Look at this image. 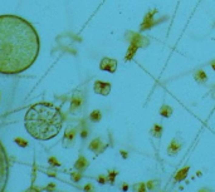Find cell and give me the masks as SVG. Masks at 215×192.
Listing matches in <instances>:
<instances>
[{
	"instance_id": "484cf974",
	"label": "cell",
	"mask_w": 215,
	"mask_h": 192,
	"mask_svg": "<svg viewBox=\"0 0 215 192\" xmlns=\"http://www.w3.org/2000/svg\"><path fill=\"white\" fill-rule=\"evenodd\" d=\"M97 180H98V182H99V183H102V185H105L106 181H107V178H106L105 176H99Z\"/></svg>"
},
{
	"instance_id": "9c48e42d",
	"label": "cell",
	"mask_w": 215,
	"mask_h": 192,
	"mask_svg": "<svg viewBox=\"0 0 215 192\" xmlns=\"http://www.w3.org/2000/svg\"><path fill=\"white\" fill-rule=\"evenodd\" d=\"M162 133H164V127H162L161 124H159V123H155L152 126V128H151V131H150V135L152 137H155V138H161Z\"/></svg>"
},
{
	"instance_id": "52a82bcc",
	"label": "cell",
	"mask_w": 215,
	"mask_h": 192,
	"mask_svg": "<svg viewBox=\"0 0 215 192\" xmlns=\"http://www.w3.org/2000/svg\"><path fill=\"white\" fill-rule=\"evenodd\" d=\"M99 68H101V70L115 73L117 69V60L112 59V58H103L99 63Z\"/></svg>"
},
{
	"instance_id": "6da1fadb",
	"label": "cell",
	"mask_w": 215,
	"mask_h": 192,
	"mask_svg": "<svg viewBox=\"0 0 215 192\" xmlns=\"http://www.w3.org/2000/svg\"><path fill=\"white\" fill-rule=\"evenodd\" d=\"M39 52V35L29 21L16 15H0V73L25 72Z\"/></svg>"
},
{
	"instance_id": "5b68a950",
	"label": "cell",
	"mask_w": 215,
	"mask_h": 192,
	"mask_svg": "<svg viewBox=\"0 0 215 192\" xmlns=\"http://www.w3.org/2000/svg\"><path fill=\"white\" fill-rule=\"evenodd\" d=\"M156 14H157V9H152L147 14H145V18H143L142 24H141V31L149 30L153 25H156L157 21H155V15H156Z\"/></svg>"
},
{
	"instance_id": "f546056e",
	"label": "cell",
	"mask_w": 215,
	"mask_h": 192,
	"mask_svg": "<svg viewBox=\"0 0 215 192\" xmlns=\"http://www.w3.org/2000/svg\"><path fill=\"white\" fill-rule=\"evenodd\" d=\"M121 156H122V158H127V157H128V153L125 152V151H121Z\"/></svg>"
},
{
	"instance_id": "4fadbf2b",
	"label": "cell",
	"mask_w": 215,
	"mask_h": 192,
	"mask_svg": "<svg viewBox=\"0 0 215 192\" xmlns=\"http://www.w3.org/2000/svg\"><path fill=\"white\" fill-rule=\"evenodd\" d=\"M99 147H102V142H101L99 138H94V139L91 142V143H89V146H88L89 151H92V152H97V153L101 152Z\"/></svg>"
},
{
	"instance_id": "e0dca14e",
	"label": "cell",
	"mask_w": 215,
	"mask_h": 192,
	"mask_svg": "<svg viewBox=\"0 0 215 192\" xmlns=\"http://www.w3.org/2000/svg\"><path fill=\"white\" fill-rule=\"evenodd\" d=\"M159 187H160V181L159 180H151V181H149L147 183H146V188H147L149 191H151V192L157 191Z\"/></svg>"
},
{
	"instance_id": "5bb4252c",
	"label": "cell",
	"mask_w": 215,
	"mask_h": 192,
	"mask_svg": "<svg viewBox=\"0 0 215 192\" xmlns=\"http://www.w3.org/2000/svg\"><path fill=\"white\" fill-rule=\"evenodd\" d=\"M171 114H173V108L167 104H162L160 108V116L164 118H170Z\"/></svg>"
},
{
	"instance_id": "1f68e13d",
	"label": "cell",
	"mask_w": 215,
	"mask_h": 192,
	"mask_svg": "<svg viewBox=\"0 0 215 192\" xmlns=\"http://www.w3.org/2000/svg\"><path fill=\"white\" fill-rule=\"evenodd\" d=\"M28 192H39L38 190H35V188H32V190H29Z\"/></svg>"
},
{
	"instance_id": "83f0119b",
	"label": "cell",
	"mask_w": 215,
	"mask_h": 192,
	"mask_svg": "<svg viewBox=\"0 0 215 192\" xmlns=\"http://www.w3.org/2000/svg\"><path fill=\"white\" fill-rule=\"evenodd\" d=\"M121 191H128V185H127V183H122V185H121Z\"/></svg>"
},
{
	"instance_id": "d6986e66",
	"label": "cell",
	"mask_w": 215,
	"mask_h": 192,
	"mask_svg": "<svg viewBox=\"0 0 215 192\" xmlns=\"http://www.w3.org/2000/svg\"><path fill=\"white\" fill-rule=\"evenodd\" d=\"M101 118H102V113H101V111H98V109L93 111V112L89 114V119H91L92 122H99Z\"/></svg>"
},
{
	"instance_id": "4dcf8cb0",
	"label": "cell",
	"mask_w": 215,
	"mask_h": 192,
	"mask_svg": "<svg viewBox=\"0 0 215 192\" xmlns=\"http://www.w3.org/2000/svg\"><path fill=\"white\" fill-rule=\"evenodd\" d=\"M210 65H211V68H213V70L215 72V60H213V62H210Z\"/></svg>"
},
{
	"instance_id": "603a6c76",
	"label": "cell",
	"mask_w": 215,
	"mask_h": 192,
	"mask_svg": "<svg viewBox=\"0 0 215 192\" xmlns=\"http://www.w3.org/2000/svg\"><path fill=\"white\" fill-rule=\"evenodd\" d=\"M84 191L86 192H94V188H93V186L91 185V183H87V185L84 186Z\"/></svg>"
},
{
	"instance_id": "4316f807",
	"label": "cell",
	"mask_w": 215,
	"mask_h": 192,
	"mask_svg": "<svg viewBox=\"0 0 215 192\" xmlns=\"http://www.w3.org/2000/svg\"><path fill=\"white\" fill-rule=\"evenodd\" d=\"M197 192H213V190H210V188H208V187H203V188H200Z\"/></svg>"
},
{
	"instance_id": "7402d4cb",
	"label": "cell",
	"mask_w": 215,
	"mask_h": 192,
	"mask_svg": "<svg viewBox=\"0 0 215 192\" xmlns=\"http://www.w3.org/2000/svg\"><path fill=\"white\" fill-rule=\"evenodd\" d=\"M81 178H82V174H81V173H77V172L72 173V180H73L74 182H78Z\"/></svg>"
},
{
	"instance_id": "cb8c5ba5",
	"label": "cell",
	"mask_w": 215,
	"mask_h": 192,
	"mask_svg": "<svg viewBox=\"0 0 215 192\" xmlns=\"http://www.w3.org/2000/svg\"><path fill=\"white\" fill-rule=\"evenodd\" d=\"M15 141H16V143H19L22 147H25V146H27V142H25L24 139H22V138H16Z\"/></svg>"
},
{
	"instance_id": "8992f818",
	"label": "cell",
	"mask_w": 215,
	"mask_h": 192,
	"mask_svg": "<svg viewBox=\"0 0 215 192\" xmlns=\"http://www.w3.org/2000/svg\"><path fill=\"white\" fill-rule=\"evenodd\" d=\"M183 146H184V142L180 138H177V137L173 138V139H171V142L169 143V146H167V155L171 156V157L176 156L180 152V149L183 148Z\"/></svg>"
},
{
	"instance_id": "ba28073f",
	"label": "cell",
	"mask_w": 215,
	"mask_h": 192,
	"mask_svg": "<svg viewBox=\"0 0 215 192\" xmlns=\"http://www.w3.org/2000/svg\"><path fill=\"white\" fill-rule=\"evenodd\" d=\"M93 90L99 96H108L109 92H111V84L108 82L97 80V82H94Z\"/></svg>"
},
{
	"instance_id": "7a4b0ae2",
	"label": "cell",
	"mask_w": 215,
	"mask_h": 192,
	"mask_svg": "<svg viewBox=\"0 0 215 192\" xmlns=\"http://www.w3.org/2000/svg\"><path fill=\"white\" fill-rule=\"evenodd\" d=\"M63 116L59 108L50 103H37L25 114V128L29 135L39 141L55 137L62 129Z\"/></svg>"
},
{
	"instance_id": "2e32d148",
	"label": "cell",
	"mask_w": 215,
	"mask_h": 192,
	"mask_svg": "<svg viewBox=\"0 0 215 192\" xmlns=\"http://www.w3.org/2000/svg\"><path fill=\"white\" fill-rule=\"evenodd\" d=\"M74 136H76V131L73 129V128H68L67 129V132H66V136H64V143H67V146L69 145L71 146V143L73 142V139H74Z\"/></svg>"
},
{
	"instance_id": "7c38bea8",
	"label": "cell",
	"mask_w": 215,
	"mask_h": 192,
	"mask_svg": "<svg viewBox=\"0 0 215 192\" xmlns=\"http://www.w3.org/2000/svg\"><path fill=\"white\" fill-rule=\"evenodd\" d=\"M187 173H189V166H186V167H184V168H181V170H180V171H179V172L175 174L174 180H175L176 182H181V181H184V180L186 178Z\"/></svg>"
},
{
	"instance_id": "8fae6325",
	"label": "cell",
	"mask_w": 215,
	"mask_h": 192,
	"mask_svg": "<svg viewBox=\"0 0 215 192\" xmlns=\"http://www.w3.org/2000/svg\"><path fill=\"white\" fill-rule=\"evenodd\" d=\"M194 79L196 83H199V84H204V83H206V80H208V76H206V73L204 70L199 69L197 72H195Z\"/></svg>"
},
{
	"instance_id": "44dd1931",
	"label": "cell",
	"mask_w": 215,
	"mask_h": 192,
	"mask_svg": "<svg viewBox=\"0 0 215 192\" xmlns=\"http://www.w3.org/2000/svg\"><path fill=\"white\" fill-rule=\"evenodd\" d=\"M117 171H111L109 173H108V180H109V182L111 183H112V185H113V183H115V178H116V176H117Z\"/></svg>"
},
{
	"instance_id": "30bf717a",
	"label": "cell",
	"mask_w": 215,
	"mask_h": 192,
	"mask_svg": "<svg viewBox=\"0 0 215 192\" xmlns=\"http://www.w3.org/2000/svg\"><path fill=\"white\" fill-rule=\"evenodd\" d=\"M139 50V47L135 45V44H130V47H128L127 49V52H126V55H125V60L126 62H130L132 60L135 55H136V52Z\"/></svg>"
},
{
	"instance_id": "d4e9b609",
	"label": "cell",
	"mask_w": 215,
	"mask_h": 192,
	"mask_svg": "<svg viewBox=\"0 0 215 192\" xmlns=\"http://www.w3.org/2000/svg\"><path fill=\"white\" fill-rule=\"evenodd\" d=\"M49 163H52L53 166H59V164H61V163H59V162L55 160V158H49Z\"/></svg>"
},
{
	"instance_id": "ac0fdd59",
	"label": "cell",
	"mask_w": 215,
	"mask_h": 192,
	"mask_svg": "<svg viewBox=\"0 0 215 192\" xmlns=\"http://www.w3.org/2000/svg\"><path fill=\"white\" fill-rule=\"evenodd\" d=\"M81 103H82V101H81V97H78V96H74V97H73V99H72L71 111H72V112H76L77 109H79Z\"/></svg>"
},
{
	"instance_id": "3957f363",
	"label": "cell",
	"mask_w": 215,
	"mask_h": 192,
	"mask_svg": "<svg viewBox=\"0 0 215 192\" xmlns=\"http://www.w3.org/2000/svg\"><path fill=\"white\" fill-rule=\"evenodd\" d=\"M8 174H9V161H8L5 149L0 142V192H4L5 190Z\"/></svg>"
},
{
	"instance_id": "277c9868",
	"label": "cell",
	"mask_w": 215,
	"mask_h": 192,
	"mask_svg": "<svg viewBox=\"0 0 215 192\" xmlns=\"http://www.w3.org/2000/svg\"><path fill=\"white\" fill-rule=\"evenodd\" d=\"M127 40L130 41V44H135L139 48H147V45L150 44L149 39L142 34H139V33H131L130 31L127 35Z\"/></svg>"
},
{
	"instance_id": "f1b7e54d",
	"label": "cell",
	"mask_w": 215,
	"mask_h": 192,
	"mask_svg": "<svg viewBox=\"0 0 215 192\" xmlns=\"http://www.w3.org/2000/svg\"><path fill=\"white\" fill-rule=\"evenodd\" d=\"M47 190L48 191H53L54 190V183H49V186L47 187Z\"/></svg>"
},
{
	"instance_id": "9a60e30c",
	"label": "cell",
	"mask_w": 215,
	"mask_h": 192,
	"mask_svg": "<svg viewBox=\"0 0 215 192\" xmlns=\"http://www.w3.org/2000/svg\"><path fill=\"white\" fill-rule=\"evenodd\" d=\"M74 167H76V168L78 170V171H83V170H86V168L88 167V161L86 160L84 157H79L78 160H77Z\"/></svg>"
},
{
	"instance_id": "ffe728a7",
	"label": "cell",
	"mask_w": 215,
	"mask_h": 192,
	"mask_svg": "<svg viewBox=\"0 0 215 192\" xmlns=\"http://www.w3.org/2000/svg\"><path fill=\"white\" fill-rule=\"evenodd\" d=\"M133 191L136 192H147V190H146V183H137V185L133 187Z\"/></svg>"
}]
</instances>
